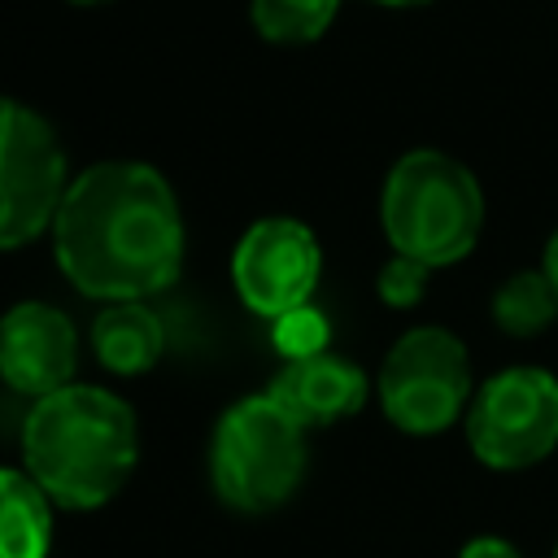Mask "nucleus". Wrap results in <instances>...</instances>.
I'll return each instance as SVG.
<instances>
[{
    "label": "nucleus",
    "mask_w": 558,
    "mask_h": 558,
    "mask_svg": "<svg viewBox=\"0 0 558 558\" xmlns=\"http://www.w3.org/2000/svg\"><path fill=\"white\" fill-rule=\"evenodd\" d=\"M310 445L305 427L270 397H235L209 436V484L218 501L235 514L279 510L305 480Z\"/></svg>",
    "instance_id": "4"
},
{
    "label": "nucleus",
    "mask_w": 558,
    "mask_h": 558,
    "mask_svg": "<svg viewBox=\"0 0 558 558\" xmlns=\"http://www.w3.org/2000/svg\"><path fill=\"white\" fill-rule=\"evenodd\" d=\"M375 4H388V9H414V4H427V0H375Z\"/></svg>",
    "instance_id": "19"
},
{
    "label": "nucleus",
    "mask_w": 558,
    "mask_h": 558,
    "mask_svg": "<svg viewBox=\"0 0 558 558\" xmlns=\"http://www.w3.org/2000/svg\"><path fill=\"white\" fill-rule=\"evenodd\" d=\"M466 445L493 471H523L558 445V379L541 366H510L480 384L466 410Z\"/></svg>",
    "instance_id": "7"
},
{
    "label": "nucleus",
    "mask_w": 558,
    "mask_h": 558,
    "mask_svg": "<svg viewBox=\"0 0 558 558\" xmlns=\"http://www.w3.org/2000/svg\"><path fill=\"white\" fill-rule=\"evenodd\" d=\"M379 222L392 253L432 270L453 266L475 248L484 227L480 179L440 148H410L384 174Z\"/></svg>",
    "instance_id": "3"
},
{
    "label": "nucleus",
    "mask_w": 558,
    "mask_h": 558,
    "mask_svg": "<svg viewBox=\"0 0 558 558\" xmlns=\"http://www.w3.org/2000/svg\"><path fill=\"white\" fill-rule=\"evenodd\" d=\"M458 558H523V554L510 541H501V536H471L458 549Z\"/></svg>",
    "instance_id": "17"
},
{
    "label": "nucleus",
    "mask_w": 558,
    "mask_h": 558,
    "mask_svg": "<svg viewBox=\"0 0 558 558\" xmlns=\"http://www.w3.org/2000/svg\"><path fill=\"white\" fill-rule=\"evenodd\" d=\"M78 371V331L48 301H17L0 314V379L26 401H39Z\"/></svg>",
    "instance_id": "9"
},
{
    "label": "nucleus",
    "mask_w": 558,
    "mask_h": 558,
    "mask_svg": "<svg viewBox=\"0 0 558 558\" xmlns=\"http://www.w3.org/2000/svg\"><path fill=\"white\" fill-rule=\"evenodd\" d=\"M318 275H323L318 235L301 218H288V214H266L248 222L231 248L235 296L270 323L305 305L318 288Z\"/></svg>",
    "instance_id": "8"
},
{
    "label": "nucleus",
    "mask_w": 558,
    "mask_h": 558,
    "mask_svg": "<svg viewBox=\"0 0 558 558\" xmlns=\"http://www.w3.org/2000/svg\"><path fill=\"white\" fill-rule=\"evenodd\" d=\"M92 353L113 375H144L166 353V323L148 301H109L92 318Z\"/></svg>",
    "instance_id": "11"
},
{
    "label": "nucleus",
    "mask_w": 558,
    "mask_h": 558,
    "mask_svg": "<svg viewBox=\"0 0 558 558\" xmlns=\"http://www.w3.org/2000/svg\"><path fill=\"white\" fill-rule=\"evenodd\" d=\"M340 0H248V22L266 44H314L336 22Z\"/></svg>",
    "instance_id": "14"
},
{
    "label": "nucleus",
    "mask_w": 558,
    "mask_h": 558,
    "mask_svg": "<svg viewBox=\"0 0 558 558\" xmlns=\"http://www.w3.org/2000/svg\"><path fill=\"white\" fill-rule=\"evenodd\" d=\"M327 340H331V323L318 305H296L288 314H279L270 323V344L283 353V362H301V357H318L327 353Z\"/></svg>",
    "instance_id": "15"
},
{
    "label": "nucleus",
    "mask_w": 558,
    "mask_h": 558,
    "mask_svg": "<svg viewBox=\"0 0 558 558\" xmlns=\"http://www.w3.org/2000/svg\"><path fill=\"white\" fill-rule=\"evenodd\" d=\"M541 266H545V275H549V283L558 288V231L549 235V244H545V257H541Z\"/></svg>",
    "instance_id": "18"
},
{
    "label": "nucleus",
    "mask_w": 558,
    "mask_h": 558,
    "mask_svg": "<svg viewBox=\"0 0 558 558\" xmlns=\"http://www.w3.org/2000/svg\"><path fill=\"white\" fill-rule=\"evenodd\" d=\"M558 318V288L549 283L545 266L514 270L497 292H493V323L506 336H541Z\"/></svg>",
    "instance_id": "13"
},
{
    "label": "nucleus",
    "mask_w": 558,
    "mask_h": 558,
    "mask_svg": "<svg viewBox=\"0 0 558 558\" xmlns=\"http://www.w3.org/2000/svg\"><path fill=\"white\" fill-rule=\"evenodd\" d=\"M554 558H558V549H554Z\"/></svg>",
    "instance_id": "21"
},
{
    "label": "nucleus",
    "mask_w": 558,
    "mask_h": 558,
    "mask_svg": "<svg viewBox=\"0 0 558 558\" xmlns=\"http://www.w3.org/2000/svg\"><path fill=\"white\" fill-rule=\"evenodd\" d=\"M52 510V497L22 466H0V558H48Z\"/></svg>",
    "instance_id": "12"
},
{
    "label": "nucleus",
    "mask_w": 558,
    "mask_h": 558,
    "mask_svg": "<svg viewBox=\"0 0 558 558\" xmlns=\"http://www.w3.org/2000/svg\"><path fill=\"white\" fill-rule=\"evenodd\" d=\"M427 279H432V266L392 253V257L379 266V275H375V292H379L384 305H392V310H410V305L423 301Z\"/></svg>",
    "instance_id": "16"
},
{
    "label": "nucleus",
    "mask_w": 558,
    "mask_h": 558,
    "mask_svg": "<svg viewBox=\"0 0 558 558\" xmlns=\"http://www.w3.org/2000/svg\"><path fill=\"white\" fill-rule=\"evenodd\" d=\"M266 392L310 432V427H327V423H340V418L357 414L366 405L371 384H366L357 362L327 349L318 357L283 362L279 375L266 384Z\"/></svg>",
    "instance_id": "10"
},
{
    "label": "nucleus",
    "mask_w": 558,
    "mask_h": 558,
    "mask_svg": "<svg viewBox=\"0 0 558 558\" xmlns=\"http://www.w3.org/2000/svg\"><path fill=\"white\" fill-rule=\"evenodd\" d=\"M70 4H78V9H92V4H109V0H70Z\"/></svg>",
    "instance_id": "20"
},
{
    "label": "nucleus",
    "mask_w": 558,
    "mask_h": 558,
    "mask_svg": "<svg viewBox=\"0 0 558 558\" xmlns=\"http://www.w3.org/2000/svg\"><path fill=\"white\" fill-rule=\"evenodd\" d=\"M140 462L135 410L100 384H65L22 418V471L61 510L109 506Z\"/></svg>",
    "instance_id": "2"
},
{
    "label": "nucleus",
    "mask_w": 558,
    "mask_h": 558,
    "mask_svg": "<svg viewBox=\"0 0 558 558\" xmlns=\"http://www.w3.org/2000/svg\"><path fill=\"white\" fill-rule=\"evenodd\" d=\"M70 179L57 126L39 109L0 96V253L52 231Z\"/></svg>",
    "instance_id": "6"
},
{
    "label": "nucleus",
    "mask_w": 558,
    "mask_h": 558,
    "mask_svg": "<svg viewBox=\"0 0 558 558\" xmlns=\"http://www.w3.org/2000/svg\"><path fill=\"white\" fill-rule=\"evenodd\" d=\"M375 397L397 432L405 436L445 432L471 401L466 344L445 327H410L384 353Z\"/></svg>",
    "instance_id": "5"
},
{
    "label": "nucleus",
    "mask_w": 558,
    "mask_h": 558,
    "mask_svg": "<svg viewBox=\"0 0 558 558\" xmlns=\"http://www.w3.org/2000/svg\"><path fill=\"white\" fill-rule=\"evenodd\" d=\"M48 235L70 288L100 305L166 292L187 253V227L170 179L135 157H109L78 170Z\"/></svg>",
    "instance_id": "1"
}]
</instances>
